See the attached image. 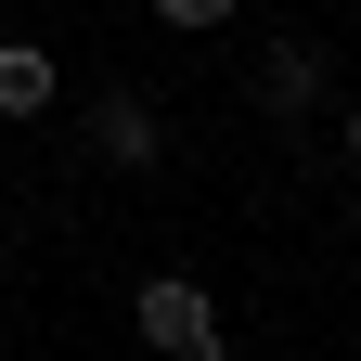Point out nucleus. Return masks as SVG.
<instances>
[{
  "label": "nucleus",
  "instance_id": "1",
  "mask_svg": "<svg viewBox=\"0 0 361 361\" xmlns=\"http://www.w3.org/2000/svg\"><path fill=\"white\" fill-rule=\"evenodd\" d=\"M323 90H336V65H323V39L271 26L258 52H245V104H258L271 129H310V116H323Z\"/></svg>",
  "mask_w": 361,
  "mask_h": 361
},
{
  "label": "nucleus",
  "instance_id": "2",
  "mask_svg": "<svg viewBox=\"0 0 361 361\" xmlns=\"http://www.w3.org/2000/svg\"><path fill=\"white\" fill-rule=\"evenodd\" d=\"M78 142H90V168H129V180H142V168H168V116H155V90H90V116H78Z\"/></svg>",
  "mask_w": 361,
  "mask_h": 361
},
{
  "label": "nucleus",
  "instance_id": "3",
  "mask_svg": "<svg viewBox=\"0 0 361 361\" xmlns=\"http://www.w3.org/2000/svg\"><path fill=\"white\" fill-rule=\"evenodd\" d=\"M129 323H142V348L168 361V348H194V336H219V297L194 284V271H155V284L129 297Z\"/></svg>",
  "mask_w": 361,
  "mask_h": 361
},
{
  "label": "nucleus",
  "instance_id": "4",
  "mask_svg": "<svg viewBox=\"0 0 361 361\" xmlns=\"http://www.w3.org/2000/svg\"><path fill=\"white\" fill-rule=\"evenodd\" d=\"M65 104V52L52 39H0V116H52Z\"/></svg>",
  "mask_w": 361,
  "mask_h": 361
},
{
  "label": "nucleus",
  "instance_id": "5",
  "mask_svg": "<svg viewBox=\"0 0 361 361\" xmlns=\"http://www.w3.org/2000/svg\"><path fill=\"white\" fill-rule=\"evenodd\" d=\"M142 13H155V26H180V39H219L245 0H142Z\"/></svg>",
  "mask_w": 361,
  "mask_h": 361
},
{
  "label": "nucleus",
  "instance_id": "6",
  "mask_svg": "<svg viewBox=\"0 0 361 361\" xmlns=\"http://www.w3.org/2000/svg\"><path fill=\"white\" fill-rule=\"evenodd\" d=\"M336 155H348V180H361V90H348V129H336Z\"/></svg>",
  "mask_w": 361,
  "mask_h": 361
},
{
  "label": "nucleus",
  "instance_id": "7",
  "mask_svg": "<svg viewBox=\"0 0 361 361\" xmlns=\"http://www.w3.org/2000/svg\"><path fill=\"white\" fill-rule=\"evenodd\" d=\"M168 361H233V348H219V336H194V348H168Z\"/></svg>",
  "mask_w": 361,
  "mask_h": 361
}]
</instances>
